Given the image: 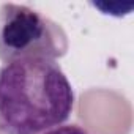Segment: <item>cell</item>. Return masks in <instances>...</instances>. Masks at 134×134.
I'll return each mask as SVG.
<instances>
[{
  "instance_id": "1",
  "label": "cell",
  "mask_w": 134,
  "mask_h": 134,
  "mask_svg": "<svg viewBox=\"0 0 134 134\" xmlns=\"http://www.w3.org/2000/svg\"><path fill=\"white\" fill-rule=\"evenodd\" d=\"M74 90L54 60L24 58L0 68V131L41 134L63 125L74 109Z\"/></svg>"
},
{
  "instance_id": "2",
  "label": "cell",
  "mask_w": 134,
  "mask_h": 134,
  "mask_svg": "<svg viewBox=\"0 0 134 134\" xmlns=\"http://www.w3.org/2000/svg\"><path fill=\"white\" fill-rule=\"evenodd\" d=\"M70 47L68 35L46 14L18 3L0 7V60L5 65L24 58H62Z\"/></svg>"
},
{
  "instance_id": "3",
  "label": "cell",
  "mask_w": 134,
  "mask_h": 134,
  "mask_svg": "<svg viewBox=\"0 0 134 134\" xmlns=\"http://www.w3.org/2000/svg\"><path fill=\"white\" fill-rule=\"evenodd\" d=\"M41 134H92V132L79 125H60V126L47 129Z\"/></svg>"
}]
</instances>
